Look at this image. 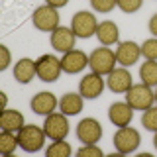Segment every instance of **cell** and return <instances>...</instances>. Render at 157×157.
I'll return each instance as SVG.
<instances>
[{"label": "cell", "instance_id": "6da1fadb", "mask_svg": "<svg viewBox=\"0 0 157 157\" xmlns=\"http://www.w3.org/2000/svg\"><path fill=\"white\" fill-rule=\"evenodd\" d=\"M116 51H112L110 47H96L94 51L88 55V67L98 75H110L116 69Z\"/></svg>", "mask_w": 157, "mask_h": 157}, {"label": "cell", "instance_id": "7a4b0ae2", "mask_svg": "<svg viewBox=\"0 0 157 157\" xmlns=\"http://www.w3.org/2000/svg\"><path fill=\"white\" fill-rule=\"evenodd\" d=\"M45 137L47 136L43 132V128H39L36 124H29V126H24L18 132V144L28 153H37L43 147V144H45Z\"/></svg>", "mask_w": 157, "mask_h": 157}, {"label": "cell", "instance_id": "3957f363", "mask_svg": "<svg viewBox=\"0 0 157 157\" xmlns=\"http://www.w3.org/2000/svg\"><path fill=\"white\" fill-rule=\"evenodd\" d=\"M126 102L134 110H147L155 102V92H151V86L145 82L132 85V88L126 92Z\"/></svg>", "mask_w": 157, "mask_h": 157}, {"label": "cell", "instance_id": "277c9868", "mask_svg": "<svg viewBox=\"0 0 157 157\" xmlns=\"http://www.w3.org/2000/svg\"><path fill=\"white\" fill-rule=\"evenodd\" d=\"M140 132L136 128L124 126V128H118V132L114 134V147L118 153L128 155V153H134V151L140 147Z\"/></svg>", "mask_w": 157, "mask_h": 157}, {"label": "cell", "instance_id": "5b68a950", "mask_svg": "<svg viewBox=\"0 0 157 157\" xmlns=\"http://www.w3.org/2000/svg\"><path fill=\"white\" fill-rule=\"evenodd\" d=\"M43 132L49 140L59 141L65 140L69 136V122H67V114L63 112H51L49 116H45V122H43Z\"/></svg>", "mask_w": 157, "mask_h": 157}, {"label": "cell", "instance_id": "8992f818", "mask_svg": "<svg viewBox=\"0 0 157 157\" xmlns=\"http://www.w3.org/2000/svg\"><path fill=\"white\" fill-rule=\"evenodd\" d=\"M71 29L75 32L77 37L81 39H88L90 36H94L96 29H98V22H96V16L86 10H81L77 12L71 20Z\"/></svg>", "mask_w": 157, "mask_h": 157}, {"label": "cell", "instance_id": "52a82bcc", "mask_svg": "<svg viewBox=\"0 0 157 157\" xmlns=\"http://www.w3.org/2000/svg\"><path fill=\"white\" fill-rule=\"evenodd\" d=\"M32 22L39 32H53V29L59 28V14L57 8L49 6V4H43V6L36 8L32 16Z\"/></svg>", "mask_w": 157, "mask_h": 157}, {"label": "cell", "instance_id": "ba28073f", "mask_svg": "<svg viewBox=\"0 0 157 157\" xmlns=\"http://www.w3.org/2000/svg\"><path fill=\"white\" fill-rule=\"evenodd\" d=\"M36 71L39 81L43 82H53L57 81L59 75H61V59H57L55 55H41L36 61Z\"/></svg>", "mask_w": 157, "mask_h": 157}, {"label": "cell", "instance_id": "9c48e42d", "mask_svg": "<svg viewBox=\"0 0 157 157\" xmlns=\"http://www.w3.org/2000/svg\"><path fill=\"white\" fill-rule=\"evenodd\" d=\"M77 137H78V141H82L85 145L100 141V137H102L100 122L94 120V118H85V120H81L78 126H77Z\"/></svg>", "mask_w": 157, "mask_h": 157}, {"label": "cell", "instance_id": "30bf717a", "mask_svg": "<svg viewBox=\"0 0 157 157\" xmlns=\"http://www.w3.org/2000/svg\"><path fill=\"white\" fill-rule=\"evenodd\" d=\"M86 65H88V55L81 49H71V51L63 53L61 57V69L63 73H69V75L81 73Z\"/></svg>", "mask_w": 157, "mask_h": 157}, {"label": "cell", "instance_id": "8fae6325", "mask_svg": "<svg viewBox=\"0 0 157 157\" xmlns=\"http://www.w3.org/2000/svg\"><path fill=\"white\" fill-rule=\"evenodd\" d=\"M106 82L102 75H98V73H88L81 78V85H78V92H81L85 98H98L102 94V90H104Z\"/></svg>", "mask_w": 157, "mask_h": 157}, {"label": "cell", "instance_id": "7c38bea8", "mask_svg": "<svg viewBox=\"0 0 157 157\" xmlns=\"http://www.w3.org/2000/svg\"><path fill=\"white\" fill-rule=\"evenodd\" d=\"M75 32L71 28H65V26H59L57 29L51 32V47L55 51H61V53H67L75 47Z\"/></svg>", "mask_w": 157, "mask_h": 157}, {"label": "cell", "instance_id": "4fadbf2b", "mask_svg": "<svg viewBox=\"0 0 157 157\" xmlns=\"http://www.w3.org/2000/svg\"><path fill=\"white\" fill-rule=\"evenodd\" d=\"M132 85H134V82H132V75H130V71H128L126 67L114 69L106 78V86L110 88L112 92H118V94L128 92L132 88Z\"/></svg>", "mask_w": 157, "mask_h": 157}, {"label": "cell", "instance_id": "5bb4252c", "mask_svg": "<svg viewBox=\"0 0 157 157\" xmlns=\"http://www.w3.org/2000/svg\"><path fill=\"white\" fill-rule=\"evenodd\" d=\"M57 104H59V100L53 92H37V94H33L32 100H29L32 110L39 116H49L57 108Z\"/></svg>", "mask_w": 157, "mask_h": 157}, {"label": "cell", "instance_id": "9a60e30c", "mask_svg": "<svg viewBox=\"0 0 157 157\" xmlns=\"http://www.w3.org/2000/svg\"><path fill=\"white\" fill-rule=\"evenodd\" d=\"M141 55V47L136 41H120L116 49V59L122 67H132L137 63Z\"/></svg>", "mask_w": 157, "mask_h": 157}, {"label": "cell", "instance_id": "2e32d148", "mask_svg": "<svg viewBox=\"0 0 157 157\" xmlns=\"http://www.w3.org/2000/svg\"><path fill=\"white\" fill-rule=\"evenodd\" d=\"M132 118H134V108L128 104V102H114V104L108 108V120L118 128L130 126Z\"/></svg>", "mask_w": 157, "mask_h": 157}, {"label": "cell", "instance_id": "e0dca14e", "mask_svg": "<svg viewBox=\"0 0 157 157\" xmlns=\"http://www.w3.org/2000/svg\"><path fill=\"white\" fill-rule=\"evenodd\" d=\"M37 75L36 71V61L29 57H22L14 67V78L20 82V85H28L32 82V78Z\"/></svg>", "mask_w": 157, "mask_h": 157}, {"label": "cell", "instance_id": "ac0fdd59", "mask_svg": "<svg viewBox=\"0 0 157 157\" xmlns=\"http://www.w3.org/2000/svg\"><path fill=\"white\" fill-rule=\"evenodd\" d=\"M24 126H26V124H24V114H22V112L10 110V108H4V110H2V114H0V128H2V130L18 134Z\"/></svg>", "mask_w": 157, "mask_h": 157}, {"label": "cell", "instance_id": "d6986e66", "mask_svg": "<svg viewBox=\"0 0 157 157\" xmlns=\"http://www.w3.org/2000/svg\"><path fill=\"white\" fill-rule=\"evenodd\" d=\"M96 37L98 41L102 43V45L110 47L118 43V39H120V32H118V26L114 22H110V20H104V22L98 24V29H96Z\"/></svg>", "mask_w": 157, "mask_h": 157}, {"label": "cell", "instance_id": "ffe728a7", "mask_svg": "<svg viewBox=\"0 0 157 157\" xmlns=\"http://www.w3.org/2000/svg\"><path fill=\"white\" fill-rule=\"evenodd\" d=\"M82 94H77V92H67L63 94V98L59 100V110L67 116H75L82 110Z\"/></svg>", "mask_w": 157, "mask_h": 157}, {"label": "cell", "instance_id": "44dd1931", "mask_svg": "<svg viewBox=\"0 0 157 157\" xmlns=\"http://www.w3.org/2000/svg\"><path fill=\"white\" fill-rule=\"evenodd\" d=\"M140 78H141V82H145L149 86H157V61L147 59L145 63H141Z\"/></svg>", "mask_w": 157, "mask_h": 157}, {"label": "cell", "instance_id": "7402d4cb", "mask_svg": "<svg viewBox=\"0 0 157 157\" xmlns=\"http://www.w3.org/2000/svg\"><path fill=\"white\" fill-rule=\"evenodd\" d=\"M18 145H20V144H18V134L2 130V134H0V153L6 155V157H10L14 151H16Z\"/></svg>", "mask_w": 157, "mask_h": 157}, {"label": "cell", "instance_id": "603a6c76", "mask_svg": "<svg viewBox=\"0 0 157 157\" xmlns=\"http://www.w3.org/2000/svg\"><path fill=\"white\" fill-rule=\"evenodd\" d=\"M71 151H73L71 145H69L65 140H59V141H53V144L47 147V157H69Z\"/></svg>", "mask_w": 157, "mask_h": 157}, {"label": "cell", "instance_id": "cb8c5ba5", "mask_svg": "<svg viewBox=\"0 0 157 157\" xmlns=\"http://www.w3.org/2000/svg\"><path fill=\"white\" fill-rule=\"evenodd\" d=\"M141 126L149 132H157V106H151L144 110V116H141Z\"/></svg>", "mask_w": 157, "mask_h": 157}, {"label": "cell", "instance_id": "d4e9b609", "mask_svg": "<svg viewBox=\"0 0 157 157\" xmlns=\"http://www.w3.org/2000/svg\"><path fill=\"white\" fill-rule=\"evenodd\" d=\"M141 55H144L145 59L157 61V37L144 41V45H141Z\"/></svg>", "mask_w": 157, "mask_h": 157}, {"label": "cell", "instance_id": "484cf974", "mask_svg": "<svg viewBox=\"0 0 157 157\" xmlns=\"http://www.w3.org/2000/svg\"><path fill=\"white\" fill-rule=\"evenodd\" d=\"M90 6L100 14H106V12H112L116 6H118V0H90Z\"/></svg>", "mask_w": 157, "mask_h": 157}, {"label": "cell", "instance_id": "4316f807", "mask_svg": "<svg viewBox=\"0 0 157 157\" xmlns=\"http://www.w3.org/2000/svg\"><path fill=\"white\" fill-rule=\"evenodd\" d=\"M144 6V0H118V8L126 14H134Z\"/></svg>", "mask_w": 157, "mask_h": 157}, {"label": "cell", "instance_id": "83f0119b", "mask_svg": "<svg viewBox=\"0 0 157 157\" xmlns=\"http://www.w3.org/2000/svg\"><path fill=\"white\" fill-rule=\"evenodd\" d=\"M78 157H102L104 153H102L100 147H96V144H88L85 147H81V149L77 151Z\"/></svg>", "mask_w": 157, "mask_h": 157}, {"label": "cell", "instance_id": "f1b7e54d", "mask_svg": "<svg viewBox=\"0 0 157 157\" xmlns=\"http://www.w3.org/2000/svg\"><path fill=\"white\" fill-rule=\"evenodd\" d=\"M0 51H2V63H0V69L6 71L8 65H10V51H8L6 45H0Z\"/></svg>", "mask_w": 157, "mask_h": 157}, {"label": "cell", "instance_id": "f546056e", "mask_svg": "<svg viewBox=\"0 0 157 157\" xmlns=\"http://www.w3.org/2000/svg\"><path fill=\"white\" fill-rule=\"evenodd\" d=\"M45 4H49V6H53V8H63V6L69 4V0H45Z\"/></svg>", "mask_w": 157, "mask_h": 157}, {"label": "cell", "instance_id": "4dcf8cb0", "mask_svg": "<svg viewBox=\"0 0 157 157\" xmlns=\"http://www.w3.org/2000/svg\"><path fill=\"white\" fill-rule=\"evenodd\" d=\"M149 32L157 37V14H153V16H151V20H149Z\"/></svg>", "mask_w": 157, "mask_h": 157}, {"label": "cell", "instance_id": "1f68e13d", "mask_svg": "<svg viewBox=\"0 0 157 157\" xmlns=\"http://www.w3.org/2000/svg\"><path fill=\"white\" fill-rule=\"evenodd\" d=\"M0 96H2V110L6 108V102H8V96H6V92H0Z\"/></svg>", "mask_w": 157, "mask_h": 157}, {"label": "cell", "instance_id": "d6a6232c", "mask_svg": "<svg viewBox=\"0 0 157 157\" xmlns=\"http://www.w3.org/2000/svg\"><path fill=\"white\" fill-rule=\"evenodd\" d=\"M153 147L157 149V132H155V136H153Z\"/></svg>", "mask_w": 157, "mask_h": 157}, {"label": "cell", "instance_id": "836d02e7", "mask_svg": "<svg viewBox=\"0 0 157 157\" xmlns=\"http://www.w3.org/2000/svg\"><path fill=\"white\" fill-rule=\"evenodd\" d=\"M155 102H157V90H155Z\"/></svg>", "mask_w": 157, "mask_h": 157}]
</instances>
